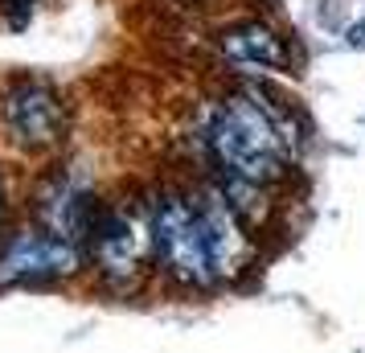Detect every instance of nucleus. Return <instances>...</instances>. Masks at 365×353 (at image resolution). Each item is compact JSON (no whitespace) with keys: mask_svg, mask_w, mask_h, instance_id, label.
Segmentation results:
<instances>
[{"mask_svg":"<svg viewBox=\"0 0 365 353\" xmlns=\"http://www.w3.org/2000/svg\"><path fill=\"white\" fill-rule=\"evenodd\" d=\"M148 230L156 271L181 292H222L255 263L247 218L217 185L160 189L148 202Z\"/></svg>","mask_w":365,"mask_h":353,"instance_id":"obj_1","label":"nucleus"},{"mask_svg":"<svg viewBox=\"0 0 365 353\" xmlns=\"http://www.w3.org/2000/svg\"><path fill=\"white\" fill-rule=\"evenodd\" d=\"M201 140L222 173L226 202L247 218V198L279 185L292 168V132L259 95H226L205 111ZM250 226V222H247Z\"/></svg>","mask_w":365,"mask_h":353,"instance_id":"obj_2","label":"nucleus"},{"mask_svg":"<svg viewBox=\"0 0 365 353\" xmlns=\"http://www.w3.org/2000/svg\"><path fill=\"white\" fill-rule=\"evenodd\" d=\"M86 263L99 271V284L115 296H132L156 271L148 214H132L123 205H99L86 235Z\"/></svg>","mask_w":365,"mask_h":353,"instance_id":"obj_3","label":"nucleus"},{"mask_svg":"<svg viewBox=\"0 0 365 353\" xmlns=\"http://www.w3.org/2000/svg\"><path fill=\"white\" fill-rule=\"evenodd\" d=\"M86 267V247L25 222L0 238V287H41L66 284Z\"/></svg>","mask_w":365,"mask_h":353,"instance_id":"obj_4","label":"nucleus"},{"mask_svg":"<svg viewBox=\"0 0 365 353\" xmlns=\"http://www.w3.org/2000/svg\"><path fill=\"white\" fill-rule=\"evenodd\" d=\"M0 116H4L9 135L29 152L53 148L62 140V132H66V103L41 78H17V83L4 86Z\"/></svg>","mask_w":365,"mask_h":353,"instance_id":"obj_5","label":"nucleus"},{"mask_svg":"<svg viewBox=\"0 0 365 353\" xmlns=\"http://www.w3.org/2000/svg\"><path fill=\"white\" fill-rule=\"evenodd\" d=\"M99 214L95 205V193L86 189V181L70 168H53L50 177H41L34 198V222L46 226L53 235L74 238L86 247V235H91V222Z\"/></svg>","mask_w":365,"mask_h":353,"instance_id":"obj_6","label":"nucleus"},{"mask_svg":"<svg viewBox=\"0 0 365 353\" xmlns=\"http://www.w3.org/2000/svg\"><path fill=\"white\" fill-rule=\"evenodd\" d=\"M217 46L226 50V58L247 62V66H259V70H283L292 62L283 37L275 34L271 25H263V21H238L230 29H222Z\"/></svg>","mask_w":365,"mask_h":353,"instance_id":"obj_7","label":"nucleus"},{"mask_svg":"<svg viewBox=\"0 0 365 353\" xmlns=\"http://www.w3.org/2000/svg\"><path fill=\"white\" fill-rule=\"evenodd\" d=\"M349 46H365V21H361V25H353V29H349Z\"/></svg>","mask_w":365,"mask_h":353,"instance_id":"obj_8","label":"nucleus"},{"mask_svg":"<svg viewBox=\"0 0 365 353\" xmlns=\"http://www.w3.org/2000/svg\"><path fill=\"white\" fill-rule=\"evenodd\" d=\"M4 210H9V189H4V173H0V226H4Z\"/></svg>","mask_w":365,"mask_h":353,"instance_id":"obj_9","label":"nucleus"}]
</instances>
